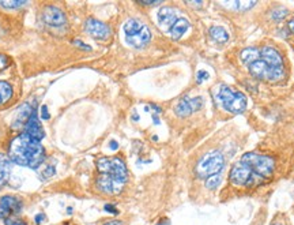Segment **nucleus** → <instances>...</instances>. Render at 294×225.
Returning a JSON list of instances; mask_svg holds the SVG:
<instances>
[{"label":"nucleus","instance_id":"obj_7","mask_svg":"<svg viewBox=\"0 0 294 225\" xmlns=\"http://www.w3.org/2000/svg\"><path fill=\"white\" fill-rule=\"evenodd\" d=\"M260 59L263 60L270 68L269 81L278 82L285 77V68H283V59L279 52L273 47H265L260 49Z\"/></svg>","mask_w":294,"mask_h":225},{"label":"nucleus","instance_id":"obj_23","mask_svg":"<svg viewBox=\"0 0 294 225\" xmlns=\"http://www.w3.org/2000/svg\"><path fill=\"white\" fill-rule=\"evenodd\" d=\"M221 175H214L211 178L206 179V187L210 188V190H215L219 184H221Z\"/></svg>","mask_w":294,"mask_h":225},{"label":"nucleus","instance_id":"obj_16","mask_svg":"<svg viewBox=\"0 0 294 225\" xmlns=\"http://www.w3.org/2000/svg\"><path fill=\"white\" fill-rule=\"evenodd\" d=\"M31 112H33V108H31L29 104H23V105L18 109L17 115H15V118H14L13 127L19 128V127H22V126H26L30 115H31Z\"/></svg>","mask_w":294,"mask_h":225},{"label":"nucleus","instance_id":"obj_20","mask_svg":"<svg viewBox=\"0 0 294 225\" xmlns=\"http://www.w3.org/2000/svg\"><path fill=\"white\" fill-rule=\"evenodd\" d=\"M240 59L241 62L245 64H252L253 62L260 59V51L257 48H247V49H244L241 53H240Z\"/></svg>","mask_w":294,"mask_h":225},{"label":"nucleus","instance_id":"obj_18","mask_svg":"<svg viewBox=\"0 0 294 225\" xmlns=\"http://www.w3.org/2000/svg\"><path fill=\"white\" fill-rule=\"evenodd\" d=\"M210 37L218 44H225L227 43V40H229V34L226 32L223 27L221 26H213V27H210L209 30Z\"/></svg>","mask_w":294,"mask_h":225},{"label":"nucleus","instance_id":"obj_21","mask_svg":"<svg viewBox=\"0 0 294 225\" xmlns=\"http://www.w3.org/2000/svg\"><path fill=\"white\" fill-rule=\"evenodd\" d=\"M11 97H13V88H11V85L5 81H0V105L10 101Z\"/></svg>","mask_w":294,"mask_h":225},{"label":"nucleus","instance_id":"obj_2","mask_svg":"<svg viewBox=\"0 0 294 225\" xmlns=\"http://www.w3.org/2000/svg\"><path fill=\"white\" fill-rule=\"evenodd\" d=\"M10 160L18 165L37 170L44 162L45 152H44L41 140L35 139L27 134H21L14 138L9 150Z\"/></svg>","mask_w":294,"mask_h":225},{"label":"nucleus","instance_id":"obj_15","mask_svg":"<svg viewBox=\"0 0 294 225\" xmlns=\"http://www.w3.org/2000/svg\"><path fill=\"white\" fill-rule=\"evenodd\" d=\"M248 68H249V72H251L253 77L259 78V79H269L270 68L262 59L256 60V62H253L252 64H249Z\"/></svg>","mask_w":294,"mask_h":225},{"label":"nucleus","instance_id":"obj_10","mask_svg":"<svg viewBox=\"0 0 294 225\" xmlns=\"http://www.w3.org/2000/svg\"><path fill=\"white\" fill-rule=\"evenodd\" d=\"M203 98L202 97H184L179 101V104L176 105V115L180 116V118H187L191 114L196 112L203 108Z\"/></svg>","mask_w":294,"mask_h":225},{"label":"nucleus","instance_id":"obj_34","mask_svg":"<svg viewBox=\"0 0 294 225\" xmlns=\"http://www.w3.org/2000/svg\"><path fill=\"white\" fill-rule=\"evenodd\" d=\"M44 214H37V216H36V222H37V225H40V222H43L44 221Z\"/></svg>","mask_w":294,"mask_h":225},{"label":"nucleus","instance_id":"obj_30","mask_svg":"<svg viewBox=\"0 0 294 225\" xmlns=\"http://www.w3.org/2000/svg\"><path fill=\"white\" fill-rule=\"evenodd\" d=\"M41 119L43 120L49 119V112H48L47 105H43V108H41Z\"/></svg>","mask_w":294,"mask_h":225},{"label":"nucleus","instance_id":"obj_12","mask_svg":"<svg viewBox=\"0 0 294 225\" xmlns=\"http://www.w3.org/2000/svg\"><path fill=\"white\" fill-rule=\"evenodd\" d=\"M43 18L45 23L52 26V27H60V26L66 25V22H67L66 14L60 9L55 7V6H48V7H45L43 13Z\"/></svg>","mask_w":294,"mask_h":225},{"label":"nucleus","instance_id":"obj_24","mask_svg":"<svg viewBox=\"0 0 294 225\" xmlns=\"http://www.w3.org/2000/svg\"><path fill=\"white\" fill-rule=\"evenodd\" d=\"M287 14H289V11L286 9H279V10H274L273 14H271V17L275 19V21H282L283 18L287 17Z\"/></svg>","mask_w":294,"mask_h":225},{"label":"nucleus","instance_id":"obj_5","mask_svg":"<svg viewBox=\"0 0 294 225\" xmlns=\"http://www.w3.org/2000/svg\"><path fill=\"white\" fill-rule=\"evenodd\" d=\"M240 161H243L244 164H247L253 174H256L260 178H270L274 172L275 168V161L274 158L266 154L259 153H247L244 154Z\"/></svg>","mask_w":294,"mask_h":225},{"label":"nucleus","instance_id":"obj_22","mask_svg":"<svg viewBox=\"0 0 294 225\" xmlns=\"http://www.w3.org/2000/svg\"><path fill=\"white\" fill-rule=\"evenodd\" d=\"M27 2L25 0H6V2H0V6L5 9H19L22 6H25Z\"/></svg>","mask_w":294,"mask_h":225},{"label":"nucleus","instance_id":"obj_9","mask_svg":"<svg viewBox=\"0 0 294 225\" xmlns=\"http://www.w3.org/2000/svg\"><path fill=\"white\" fill-rule=\"evenodd\" d=\"M252 176H253V172L251 171V168L247 164H244L243 161H239L232 168L229 180L233 186H247L251 183Z\"/></svg>","mask_w":294,"mask_h":225},{"label":"nucleus","instance_id":"obj_13","mask_svg":"<svg viewBox=\"0 0 294 225\" xmlns=\"http://www.w3.org/2000/svg\"><path fill=\"white\" fill-rule=\"evenodd\" d=\"M25 134H27V135H30L31 138L39 140H41L44 138V128L43 126H41V123H40L39 116H37V110L36 109H33L29 120H27V123H26Z\"/></svg>","mask_w":294,"mask_h":225},{"label":"nucleus","instance_id":"obj_3","mask_svg":"<svg viewBox=\"0 0 294 225\" xmlns=\"http://www.w3.org/2000/svg\"><path fill=\"white\" fill-rule=\"evenodd\" d=\"M125 41L134 48H143L151 40V32L143 22L138 19H128L124 25Z\"/></svg>","mask_w":294,"mask_h":225},{"label":"nucleus","instance_id":"obj_25","mask_svg":"<svg viewBox=\"0 0 294 225\" xmlns=\"http://www.w3.org/2000/svg\"><path fill=\"white\" fill-rule=\"evenodd\" d=\"M5 225H27L23 220L21 218H18L17 216L15 217H10L7 220H5Z\"/></svg>","mask_w":294,"mask_h":225},{"label":"nucleus","instance_id":"obj_26","mask_svg":"<svg viewBox=\"0 0 294 225\" xmlns=\"http://www.w3.org/2000/svg\"><path fill=\"white\" fill-rule=\"evenodd\" d=\"M53 175H55V166L49 165V166H47V170L44 171L43 174H41V179H43V180H47V179L52 178Z\"/></svg>","mask_w":294,"mask_h":225},{"label":"nucleus","instance_id":"obj_28","mask_svg":"<svg viewBox=\"0 0 294 225\" xmlns=\"http://www.w3.org/2000/svg\"><path fill=\"white\" fill-rule=\"evenodd\" d=\"M9 63H10L9 58L6 55H3V53H0V72L9 67Z\"/></svg>","mask_w":294,"mask_h":225},{"label":"nucleus","instance_id":"obj_8","mask_svg":"<svg viewBox=\"0 0 294 225\" xmlns=\"http://www.w3.org/2000/svg\"><path fill=\"white\" fill-rule=\"evenodd\" d=\"M22 201L18 196L5 195L0 198V218L7 220L10 217L18 216L22 212Z\"/></svg>","mask_w":294,"mask_h":225},{"label":"nucleus","instance_id":"obj_37","mask_svg":"<svg viewBox=\"0 0 294 225\" xmlns=\"http://www.w3.org/2000/svg\"><path fill=\"white\" fill-rule=\"evenodd\" d=\"M157 225H171V222H169V220H167V218H165V220L159 221Z\"/></svg>","mask_w":294,"mask_h":225},{"label":"nucleus","instance_id":"obj_14","mask_svg":"<svg viewBox=\"0 0 294 225\" xmlns=\"http://www.w3.org/2000/svg\"><path fill=\"white\" fill-rule=\"evenodd\" d=\"M177 10L172 9V7H164L158 11V23L162 29H171L177 21Z\"/></svg>","mask_w":294,"mask_h":225},{"label":"nucleus","instance_id":"obj_4","mask_svg":"<svg viewBox=\"0 0 294 225\" xmlns=\"http://www.w3.org/2000/svg\"><path fill=\"white\" fill-rule=\"evenodd\" d=\"M225 166V158L219 152H210L205 154L199 160L195 166V174L198 178L209 179L214 175L221 174V171Z\"/></svg>","mask_w":294,"mask_h":225},{"label":"nucleus","instance_id":"obj_36","mask_svg":"<svg viewBox=\"0 0 294 225\" xmlns=\"http://www.w3.org/2000/svg\"><path fill=\"white\" fill-rule=\"evenodd\" d=\"M117 148H119V145H117V142H116V140H112V142H111V149H112V150H116Z\"/></svg>","mask_w":294,"mask_h":225},{"label":"nucleus","instance_id":"obj_29","mask_svg":"<svg viewBox=\"0 0 294 225\" xmlns=\"http://www.w3.org/2000/svg\"><path fill=\"white\" fill-rule=\"evenodd\" d=\"M206 79H209V72L205 71V70H201V71L198 72V75H196V81H198V83H202Z\"/></svg>","mask_w":294,"mask_h":225},{"label":"nucleus","instance_id":"obj_11","mask_svg":"<svg viewBox=\"0 0 294 225\" xmlns=\"http://www.w3.org/2000/svg\"><path fill=\"white\" fill-rule=\"evenodd\" d=\"M85 29L86 32L93 37V39L97 40H107L109 39V36H111V27L107 25V23H104V22L98 21V19H93V18H90L87 19L85 23Z\"/></svg>","mask_w":294,"mask_h":225},{"label":"nucleus","instance_id":"obj_32","mask_svg":"<svg viewBox=\"0 0 294 225\" xmlns=\"http://www.w3.org/2000/svg\"><path fill=\"white\" fill-rule=\"evenodd\" d=\"M105 210L109 213H112V214H117V213H119V210H117V209H115V206H113V205H105Z\"/></svg>","mask_w":294,"mask_h":225},{"label":"nucleus","instance_id":"obj_17","mask_svg":"<svg viewBox=\"0 0 294 225\" xmlns=\"http://www.w3.org/2000/svg\"><path fill=\"white\" fill-rule=\"evenodd\" d=\"M189 29V21L185 18H180L175 22V25L169 29V34L173 40H179L184 36V33H187V30Z\"/></svg>","mask_w":294,"mask_h":225},{"label":"nucleus","instance_id":"obj_33","mask_svg":"<svg viewBox=\"0 0 294 225\" xmlns=\"http://www.w3.org/2000/svg\"><path fill=\"white\" fill-rule=\"evenodd\" d=\"M104 225H124L121 221H117V220H112V221H108V222H105Z\"/></svg>","mask_w":294,"mask_h":225},{"label":"nucleus","instance_id":"obj_19","mask_svg":"<svg viewBox=\"0 0 294 225\" xmlns=\"http://www.w3.org/2000/svg\"><path fill=\"white\" fill-rule=\"evenodd\" d=\"M10 171H11V164L10 160L6 157L5 154L0 153V186H3L10 176Z\"/></svg>","mask_w":294,"mask_h":225},{"label":"nucleus","instance_id":"obj_1","mask_svg":"<svg viewBox=\"0 0 294 225\" xmlns=\"http://www.w3.org/2000/svg\"><path fill=\"white\" fill-rule=\"evenodd\" d=\"M98 190L104 194L115 195L123 190L124 184L128 180L127 166L121 158L103 157L97 161Z\"/></svg>","mask_w":294,"mask_h":225},{"label":"nucleus","instance_id":"obj_35","mask_svg":"<svg viewBox=\"0 0 294 225\" xmlns=\"http://www.w3.org/2000/svg\"><path fill=\"white\" fill-rule=\"evenodd\" d=\"M287 27H289V30L291 33H294V19H291V21L287 23Z\"/></svg>","mask_w":294,"mask_h":225},{"label":"nucleus","instance_id":"obj_6","mask_svg":"<svg viewBox=\"0 0 294 225\" xmlns=\"http://www.w3.org/2000/svg\"><path fill=\"white\" fill-rule=\"evenodd\" d=\"M218 100L226 110L232 114H241L247 108V97L241 92H235L227 86H221L218 89Z\"/></svg>","mask_w":294,"mask_h":225},{"label":"nucleus","instance_id":"obj_27","mask_svg":"<svg viewBox=\"0 0 294 225\" xmlns=\"http://www.w3.org/2000/svg\"><path fill=\"white\" fill-rule=\"evenodd\" d=\"M233 7H237L239 10H241V11H247L248 9H251V7H253L255 6V3H240V2H237V3H233Z\"/></svg>","mask_w":294,"mask_h":225},{"label":"nucleus","instance_id":"obj_31","mask_svg":"<svg viewBox=\"0 0 294 225\" xmlns=\"http://www.w3.org/2000/svg\"><path fill=\"white\" fill-rule=\"evenodd\" d=\"M74 45H77V47H79L81 49H86V51H90L91 48L87 47V45H85V44L82 43V41H79V40H75V41H73Z\"/></svg>","mask_w":294,"mask_h":225}]
</instances>
